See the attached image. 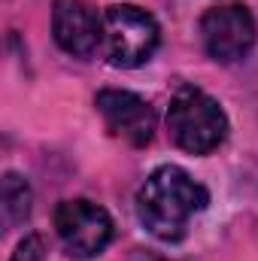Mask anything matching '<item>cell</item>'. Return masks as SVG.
I'll list each match as a JSON object with an SVG mask.
<instances>
[{"mask_svg": "<svg viewBox=\"0 0 258 261\" xmlns=\"http://www.w3.org/2000/svg\"><path fill=\"white\" fill-rule=\"evenodd\" d=\"M255 18L243 3H225L213 6L200 18V43L213 61L234 64L249 55L255 46Z\"/></svg>", "mask_w": 258, "mask_h": 261, "instance_id": "5b68a950", "label": "cell"}, {"mask_svg": "<svg viewBox=\"0 0 258 261\" xmlns=\"http://www.w3.org/2000/svg\"><path fill=\"white\" fill-rule=\"evenodd\" d=\"M167 130L170 140L189 155H210L228 137V116L216 97L207 91L183 85L167 107Z\"/></svg>", "mask_w": 258, "mask_h": 261, "instance_id": "7a4b0ae2", "label": "cell"}, {"mask_svg": "<svg viewBox=\"0 0 258 261\" xmlns=\"http://www.w3.org/2000/svg\"><path fill=\"white\" fill-rule=\"evenodd\" d=\"M52 34L55 43L73 58H88L104 43V15L85 0H55L52 3Z\"/></svg>", "mask_w": 258, "mask_h": 261, "instance_id": "52a82bcc", "label": "cell"}, {"mask_svg": "<svg viewBox=\"0 0 258 261\" xmlns=\"http://www.w3.org/2000/svg\"><path fill=\"white\" fill-rule=\"evenodd\" d=\"M94 107L104 116L113 137L125 140L128 146H137V149L152 143L158 119H155V110L140 94L125 91V88H104L97 91Z\"/></svg>", "mask_w": 258, "mask_h": 261, "instance_id": "8992f818", "label": "cell"}, {"mask_svg": "<svg viewBox=\"0 0 258 261\" xmlns=\"http://www.w3.org/2000/svg\"><path fill=\"white\" fill-rule=\"evenodd\" d=\"M43 255H46L43 237H40V234H28V237L15 246V252H12L9 261H43Z\"/></svg>", "mask_w": 258, "mask_h": 261, "instance_id": "9c48e42d", "label": "cell"}, {"mask_svg": "<svg viewBox=\"0 0 258 261\" xmlns=\"http://www.w3.org/2000/svg\"><path fill=\"white\" fill-rule=\"evenodd\" d=\"M0 200H3V216H6V225H18L31 216V186L21 173L15 170H6L3 173V186H0Z\"/></svg>", "mask_w": 258, "mask_h": 261, "instance_id": "ba28073f", "label": "cell"}, {"mask_svg": "<svg viewBox=\"0 0 258 261\" xmlns=\"http://www.w3.org/2000/svg\"><path fill=\"white\" fill-rule=\"evenodd\" d=\"M55 231L67 246L70 255L76 258H94L100 255L116 234L113 216L88 200V197H73V200H61L55 210Z\"/></svg>", "mask_w": 258, "mask_h": 261, "instance_id": "277c9868", "label": "cell"}, {"mask_svg": "<svg viewBox=\"0 0 258 261\" xmlns=\"http://www.w3.org/2000/svg\"><path fill=\"white\" fill-rule=\"evenodd\" d=\"M207 203H210V192L197 179H192L189 170L176 164L155 167L134 197L140 225L164 243L183 240L189 222L207 210Z\"/></svg>", "mask_w": 258, "mask_h": 261, "instance_id": "6da1fadb", "label": "cell"}, {"mask_svg": "<svg viewBox=\"0 0 258 261\" xmlns=\"http://www.w3.org/2000/svg\"><path fill=\"white\" fill-rule=\"evenodd\" d=\"M161 43L158 21L134 6V3H113L104 12V55L113 67H131L146 64Z\"/></svg>", "mask_w": 258, "mask_h": 261, "instance_id": "3957f363", "label": "cell"}]
</instances>
